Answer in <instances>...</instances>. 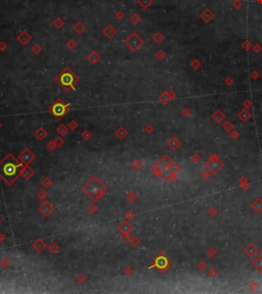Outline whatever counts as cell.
I'll use <instances>...</instances> for the list:
<instances>
[{
    "label": "cell",
    "instance_id": "7",
    "mask_svg": "<svg viewBox=\"0 0 262 294\" xmlns=\"http://www.w3.org/2000/svg\"><path fill=\"white\" fill-rule=\"evenodd\" d=\"M252 265L258 272L262 273V254H259L258 256L253 260Z\"/></svg>",
    "mask_w": 262,
    "mask_h": 294
},
{
    "label": "cell",
    "instance_id": "14",
    "mask_svg": "<svg viewBox=\"0 0 262 294\" xmlns=\"http://www.w3.org/2000/svg\"><path fill=\"white\" fill-rule=\"evenodd\" d=\"M209 214H210V215H215V214H216V209H215V208H211V209L209 210Z\"/></svg>",
    "mask_w": 262,
    "mask_h": 294
},
{
    "label": "cell",
    "instance_id": "9",
    "mask_svg": "<svg viewBox=\"0 0 262 294\" xmlns=\"http://www.w3.org/2000/svg\"><path fill=\"white\" fill-rule=\"evenodd\" d=\"M212 118H213V120L215 121V122L220 123L223 119H224V114H223L222 112H220V111H216V112H215V113L213 114V116H212Z\"/></svg>",
    "mask_w": 262,
    "mask_h": 294
},
{
    "label": "cell",
    "instance_id": "6",
    "mask_svg": "<svg viewBox=\"0 0 262 294\" xmlns=\"http://www.w3.org/2000/svg\"><path fill=\"white\" fill-rule=\"evenodd\" d=\"M53 113L56 116H63L66 113V106L63 105V104H56L53 106Z\"/></svg>",
    "mask_w": 262,
    "mask_h": 294
},
{
    "label": "cell",
    "instance_id": "5",
    "mask_svg": "<svg viewBox=\"0 0 262 294\" xmlns=\"http://www.w3.org/2000/svg\"><path fill=\"white\" fill-rule=\"evenodd\" d=\"M244 252L246 253L248 257H254L258 253V248L256 247L255 244L250 243V244H248V245L246 246V248L244 249Z\"/></svg>",
    "mask_w": 262,
    "mask_h": 294
},
{
    "label": "cell",
    "instance_id": "2",
    "mask_svg": "<svg viewBox=\"0 0 262 294\" xmlns=\"http://www.w3.org/2000/svg\"><path fill=\"white\" fill-rule=\"evenodd\" d=\"M158 168L160 176L164 179H169L173 174H175L179 170V167L176 165L175 162L172 161L167 156H165L159 161Z\"/></svg>",
    "mask_w": 262,
    "mask_h": 294
},
{
    "label": "cell",
    "instance_id": "15",
    "mask_svg": "<svg viewBox=\"0 0 262 294\" xmlns=\"http://www.w3.org/2000/svg\"><path fill=\"white\" fill-rule=\"evenodd\" d=\"M236 136H239V132H238V133H236V132L233 133V138H236Z\"/></svg>",
    "mask_w": 262,
    "mask_h": 294
},
{
    "label": "cell",
    "instance_id": "1",
    "mask_svg": "<svg viewBox=\"0 0 262 294\" xmlns=\"http://www.w3.org/2000/svg\"><path fill=\"white\" fill-rule=\"evenodd\" d=\"M21 164H19L15 159L10 156L0 164V174L6 179L8 183H12L20 174Z\"/></svg>",
    "mask_w": 262,
    "mask_h": 294
},
{
    "label": "cell",
    "instance_id": "10",
    "mask_svg": "<svg viewBox=\"0 0 262 294\" xmlns=\"http://www.w3.org/2000/svg\"><path fill=\"white\" fill-rule=\"evenodd\" d=\"M238 116H239V118H240V119H241V120L243 121V122H246V121H247V120H248V119H249V118H250V116H251V115H250V113H249V112H248V111H246V110H243V111H241V112H240Z\"/></svg>",
    "mask_w": 262,
    "mask_h": 294
},
{
    "label": "cell",
    "instance_id": "13",
    "mask_svg": "<svg viewBox=\"0 0 262 294\" xmlns=\"http://www.w3.org/2000/svg\"><path fill=\"white\" fill-rule=\"evenodd\" d=\"M215 253H216V251H215V249H213V248H210V249H209L208 250V254H209V256H214V255H215Z\"/></svg>",
    "mask_w": 262,
    "mask_h": 294
},
{
    "label": "cell",
    "instance_id": "8",
    "mask_svg": "<svg viewBox=\"0 0 262 294\" xmlns=\"http://www.w3.org/2000/svg\"><path fill=\"white\" fill-rule=\"evenodd\" d=\"M252 208L258 213L262 212V199L261 198H257V199L252 203Z\"/></svg>",
    "mask_w": 262,
    "mask_h": 294
},
{
    "label": "cell",
    "instance_id": "12",
    "mask_svg": "<svg viewBox=\"0 0 262 294\" xmlns=\"http://www.w3.org/2000/svg\"><path fill=\"white\" fill-rule=\"evenodd\" d=\"M159 262H160V263H158L159 268H165V265H166V260H165V258H163V257L159 258Z\"/></svg>",
    "mask_w": 262,
    "mask_h": 294
},
{
    "label": "cell",
    "instance_id": "4",
    "mask_svg": "<svg viewBox=\"0 0 262 294\" xmlns=\"http://www.w3.org/2000/svg\"><path fill=\"white\" fill-rule=\"evenodd\" d=\"M75 80H76L75 76L71 72H66L60 76V84L64 87H66V88L73 86V84L75 83Z\"/></svg>",
    "mask_w": 262,
    "mask_h": 294
},
{
    "label": "cell",
    "instance_id": "3",
    "mask_svg": "<svg viewBox=\"0 0 262 294\" xmlns=\"http://www.w3.org/2000/svg\"><path fill=\"white\" fill-rule=\"evenodd\" d=\"M206 167L211 173L216 174L221 170V168L223 167V163L219 160V158L216 155H212L211 158L209 159V161L207 162Z\"/></svg>",
    "mask_w": 262,
    "mask_h": 294
},
{
    "label": "cell",
    "instance_id": "11",
    "mask_svg": "<svg viewBox=\"0 0 262 294\" xmlns=\"http://www.w3.org/2000/svg\"><path fill=\"white\" fill-rule=\"evenodd\" d=\"M233 127V123H231L230 121H226V122L224 123V125H223V128H224L226 131H230Z\"/></svg>",
    "mask_w": 262,
    "mask_h": 294
}]
</instances>
